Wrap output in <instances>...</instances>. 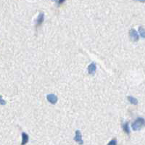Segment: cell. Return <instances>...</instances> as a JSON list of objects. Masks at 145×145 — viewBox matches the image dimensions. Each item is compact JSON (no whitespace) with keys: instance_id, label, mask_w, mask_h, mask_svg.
Returning <instances> with one entry per match:
<instances>
[{"instance_id":"obj_7","label":"cell","mask_w":145,"mask_h":145,"mask_svg":"<svg viewBox=\"0 0 145 145\" xmlns=\"http://www.w3.org/2000/svg\"><path fill=\"white\" fill-rule=\"evenodd\" d=\"M22 143H21V145H25L28 142L29 140V136L28 135L26 134V133H23L22 134Z\"/></svg>"},{"instance_id":"obj_12","label":"cell","mask_w":145,"mask_h":145,"mask_svg":"<svg viewBox=\"0 0 145 145\" xmlns=\"http://www.w3.org/2000/svg\"><path fill=\"white\" fill-rule=\"evenodd\" d=\"M65 1V0H59V1H58V2H59V4H62V3H63Z\"/></svg>"},{"instance_id":"obj_2","label":"cell","mask_w":145,"mask_h":145,"mask_svg":"<svg viewBox=\"0 0 145 145\" xmlns=\"http://www.w3.org/2000/svg\"><path fill=\"white\" fill-rule=\"evenodd\" d=\"M129 36H130V39L132 42H138L139 39V36L138 35L137 32L134 29H131L129 31Z\"/></svg>"},{"instance_id":"obj_5","label":"cell","mask_w":145,"mask_h":145,"mask_svg":"<svg viewBox=\"0 0 145 145\" xmlns=\"http://www.w3.org/2000/svg\"><path fill=\"white\" fill-rule=\"evenodd\" d=\"M97 71V65L94 62L91 63L88 67V72L90 75H94Z\"/></svg>"},{"instance_id":"obj_3","label":"cell","mask_w":145,"mask_h":145,"mask_svg":"<svg viewBox=\"0 0 145 145\" xmlns=\"http://www.w3.org/2000/svg\"><path fill=\"white\" fill-rule=\"evenodd\" d=\"M74 140L80 145H82L84 144L83 139H82V135H81V133L79 130L76 131V135H75Z\"/></svg>"},{"instance_id":"obj_4","label":"cell","mask_w":145,"mask_h":145,"mask_svg":"<svg viewBox=\"0 0 145 145\" xmlns=\"http://www.w3.org/2000/svg\"><path fill=\"white\" fill-rule=\"evenodd\" d=\"M47 99L48 100L49 102H50L51 104L52 105H55V104L57 102V97L55 95V94H48L47 96Z\"/></svg>"},{"instance_id":"obj_10","label":"cell","mask_w":145,"mask_h":145,"mask_svg":"<svg viewBox=\"0 0 145 145\" xmlns=\"http://www.w3.org/2000/svg\"><path fill=\"white\" fill-rule=\"evenodd\" d=\"M139 31L140 36H142V38H145V29L143 27H139Z\"/></svg>"},{"instance_id":"obj_14","label":"cell","mask_w":145,"mask_h":145,"mask_svg":"<svg viewBox=\"0 0 145 145\" xmlns=\"http://www.w3.org/2000/svg\"><path fill=\"white\" fill-rule=\"evenodd\" d=\"M53 1H55V2H57V0H53Z\"/></svg>"},{"instance_id":"obj_13","label":"cell","mask_w":145,"mask_h":145,"mask_svg":"<svg viewBox=\"0 0 145 145\" xmlns=\"http://www.w3.org/2000/svg\"><path fill=\"white\" fill-rule=\"evenodd\" d=\"M139 1L142 2H145V0H139Z\"/></svg>"},{"instance_id":"obj_1","label":"cell","mask_w":145,"mask_h":145,"mask_svg":"<svg viewBox=\"0 0 145 145\" xmlns=\"http://www.w3.org/2000/svg\"><path fill=\"white\" fill-rule=\"evenodd\" d=\"M145 126V120L142 118L139 117L134 122L132 123V129L134 131H138Z\"/></svg>"},{"instance_id":"obj_8","label":"cell","mask_w":145,"mask_h":145,"mask_svg":"<svg viewBox=\"0 0 145 145\" xmlns=\"http://www.w3.org/2000/svg\"><path fill=\"white\" fill-rule=\"evenodd\" d=\"M128 100H129L130 103L134 105H136L138 104V100H137V99H136V98L131 97V96L128 97Z\"/></svg>"},{"instance_id":"obj_11","label":"cell","mask_w":145,"mask_h":145,"mask_svg":"<svg viewBox=\"0 0 145 145\" xmlns=\"http://www.w3.org/2000/svg\"><path fill=\"white\" fill-rule=\"evenodd\" d=\"M107 145H117V140H116L115 139H112V140L107 144Z\"/></svg>"},{"instance_id":"obj_9","label":"cell","mask_w":145,"mask_h":145,"mask_svg":"<svg viewBox=\"0 0 145 145\" xmlns=\"http://www.w3.org/2000/svg\"><path fill=\"white\" fill-rule=\"evenodd\" d=\"M123 131H124L125 133H126L127 134H130L129 123H125L124 124H123Z\"/></svg>"},{"instance_id":"obj_6","label":"cell","mask_w":145,"mask_h":145,"mask_svg":"<svg viewBox=\"0 0 145 145\" xmlns=\"http://www.w3.org/2000/svg\"><path fill=\"white\" fill-rule=\"evenodd\" d=\"M44 13H40V14L38 16V18L36 20V27L41 26L42 24V23L44 22Z\"/></svg>"}]
</instances>
